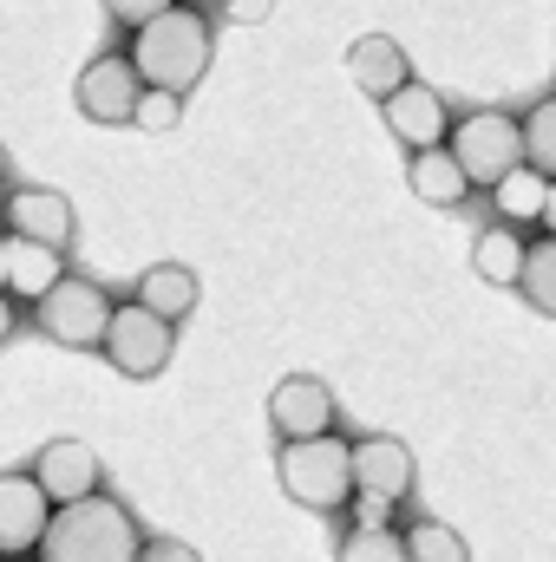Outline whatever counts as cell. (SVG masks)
<instances>
[{
	"label": "cell",
	"mask_w": 556,
	"mask_h": 562,
	"mask_svg": "<svg viewBox=\"0 0 556 562\" xmlns=\"http://www.w3.org/2000/svg\"><path fill=\"white\" fill-rule=\"evenodd\" d=\"M132 66L151 92H190L210 72V20L197 7H170L164 20H151L132 33Z\"/></svg>",
	"instance_id": "1"
},
{
	"label": "cell",
	"mask_w": 556,
	"mask_h": 562,
	"mask_svg": "<svg viewBox=\"0 0 556 562\" xmlns=\"http://www.w3.org/2000/svg\"><path fill=\"white\" fill-rule=\"evenodd\" d=\"M138 524L119 497H86V504H66L40 543V562H138Z\"/></svg>",
	"instance_id": "2"
},
{
	"label": "cell",
	"mask_w": 556,
	"mask_h": 562,
	"mask_svg": "<svg viewBox=\"0 0 556 562\" xmlns=\"http://www.w3.org/2000/svg\"><path fill=\"white\" fill-rule=\"evenodd\" d=\"M276 477L281 491L301 504V510H341L360 484H354V445H341L334 431L327 438H301V445H281L276 451Z\"/></svg>",
	"instance_id": "3"
},
{
	"label": "cell",
	"mask_w": 556,
	"mask_h": 562,
	"mask_svg": "<svg viewBox=\"0 0 556 562\" xmlns=\"http://www.w3.org/2000/svg\"><path fill=\"white\" fill-rule=\"evenodd\" d=\"M452 157H458L465 177L485 183V190H504V183L531 164V150H524V125L504 119V112H465V119L452 125Z\"/></svg>",
	"instance_id": "4"
},
{
	"label": "cell",
	"mask_w": 556,
	"mask_h": 562,
	"mask_svg": "<svg viewBox=\"0 0 556 562\" xmlns=\"http://www.w3.org/2000/svg\"><path fill=\"white\" fill-rule=\"evenodd\" d=\"M112 301H105V288L99 281H79V276H66L40 307H33V321H40V334L46 340H59V347H105V334H112Z\"/></svg>",
	"instance_id": "5"
},
{
	"label": "cell",
	"mask_w": 556,
	"mask_h": 562,
	"mask_svg": "<svg viewBox=\"0 0 556 562\" xmlns=\"http://www.w3.org/2000/svg\"><path fill=\"white\" fill-rule=\"evenodd\" d=\"M170 347H177V334H170L164 314H151V307H138V301H119L112 334H105V360H112L125 380L164 373V367H170Z\"/></svg>",
	"instance_id": "6"
},
{
	"label": "cell",
	"mask_w": 556,
	"mask_h": 562,
	"mask_svg": "<svg viewBox=\"0 0 556 562\" xmlns=\"http://www.w3.org/2000/svg\"><path fill=\"white\" fill-rule=\"evenodd\" d=\"M144 92H151V86L138 79L132 53H105V59H92V66L79 72V112H86L92 125H138Z\"/></svg>",
	"instance_id": "7"
},
{
	"label": "cell",
	"mask_w": 556,
	"mask_h": 562,
	"mask_svg": "<svg viewBox=\"0 0 556 562\" xmlns=\"http://www.w3.org/2000/svg\"><path fill=\"white\" fill-rule=\"evenodd\" d=\"M53 497L40 491V477L33 471H7L0 477V550L7 557H26V550H40L46 543V530H53Z\"/></svg>",
	"instance_id": "8"
},
{
	"label": "cell",
	"mask_w": 556,
	"mask_h": 562,
	"mask_svg": "<svg viewBox=\"0 0 556 562\" xmlns=\"http://www.w3.org/2000/svg\"><path fill=\"white\" fill-rule=\"evenodd\" d=\"M269 425H276L281 445L327 438V431H334V393H327V380H314V373H288L276 393H269Z\"/></svg>",
	"instance_id": "9"
},
{
	"label": "cell",
	"mask_w": 556,
	"mask_h": 562,
	"mask_svg": "<svg viewBox=\"0 0 556 562\" xmlns=\"http://www.w3.org/2000/svg\"><path fill=\"white\" fill-rule=\"evenodd\" d=\"M33 477H40V491H46L59 510L99 497V458H92V445H79V438H53V445H40Z\"/></svg>",
	"instance_id": "10"
},
{
	"label": "cell",
	"mask_w": 556,
	"mask_h": 562,
	"mask_svg": "<svg viewBox=\"0 0 556 562\" xmlns=\"http://www.w3.org/2000/svg\"><path fill=\"white\" fill-rule=\"evenodd\" d=\"M354 484H360V497H367L374 510L400 504V497L413 491V451H407L400 438H360V445H354Z\"/></svg>",
	"instance_id": "11"
},
{
	"label": "cell",
	"mask_w": 556,
	"mask_h": 562,
	"mask_svg": "<svg viewBox=\"0 0 556 562\" xmlns=\"http://www.w3.org/2000/svg\"><path fill=\"white\" fill-rule=\"evenodd\" d=\"M59 281H66L59 249H40V243H26V236H0V288H7L13 307H20V301L40 307Z\"/></svg>",
	"instance_id": "12"
},
{
	"label": "cell",
	"mask_w": 556,
	"mask_h": 562,
	"mask_svg": "<svg viewBox=\"0 0 556 562\" xmlns=\"http://www.w3.org/2000/svg\"><path fill=\"white\" fill-rule=\"evenodd\" d=\"M380 119H387V132H393V138L407 144V150H438V144H445V132H452V125H458V119H445V99H438V92H432V86H407V92H393V99H387V105H380Z\"/></svg>",
	"instance_id": "13"
},
{
	"label": "cell",
	"mask_w": 556,
	"mask_h": 562,
	"mask_svg": "<svg viewBox=\"0 0 556 562\" xmlns=\"http://www.w3.org/2000/svg\"><path fill=\"white\" fill-rule=\"evenodd\" d=\"M347 72H354V86L367 92V99H393V92H407L413 86V66H407V46L393 40V33H360L354 46H347Z\"/></svg>",
	"instance_id": "14"
},
{
	"label": "cell",
	"mask_w": 556,
	"mask_h": 562,
	"mask_svg": "<svg viewBox=\"0 0 556 562\" xmlns=\"http://www.w3.org/2000/svg\"><path fill=\"white\" fill-rule=\"evenodd\" d=\"M7 236H26L40 249H66L73 243V203L59 190H13L7 196Z\"/></svg>",
	"instance_id": "15"
},
{
	"label": "cell",
	"mask_w": 556,
	"mask_h": 562,
	"mask_svg": "<svg viewBox=\"0 0 556 562\" xmlns=\"http://www.w3.org/2000/svg\"><path fill=\"white\" fill-rule=\"evenodd\" d=\"M138 307H151V314H164L170 327L197 307V276L184 269V262H151L138 276Z\"/></svg>",
	"instance_id": "16"
},
{
	"label": "cell",
	"mask_w": 556,
	"mask_h": 562,
	"mask_svg": "<svg viewBox=\"0 0 556 562\" xmlns=\"http://www.w3.org/2000/svg\"><path fill=\"white\" fill-rule=\"evenodd\" d=\"M407 177H413V196L419 203H458L465 190H471V177H465V164L452 157V144H438V150H419L413 164H407Z\"/></svg>",
	"instance_id": "17"
},
{
	"label": "cell",
	"mask_w": 556,
	"mask_h": 562,
	"mask_svg": "<svg viewBox=\"0 0 556 562\" xmlns=\"http://www.w3.org/2000/svg\"><path fill=\"white\" fill-rule=\"evenodd\" d=\"M524 262H531V243H524L518 229H504V223H491V229L471 243V269L485 281H498V288H518V281H524Z\"/></svg>",
	"instance_id": "18"
},
{
	"label": "cell",
	"mask_w": 556,
	"mask_h": 562,
	"mask_svg": "<svg viewBox=\"0 0 556 562\" xmlns=\"http://www.w3.org/2000/svg\"><path fill=\"white\" fill-rule=\"evenodd\" d=\"M341 562H413V550H407V530H387V524H360V530H347V543H341Z\"/></svg>",
	"instance_id": "19"
},
{
	"label": "cell",
	"mask_w": 556,
	"mask_h": 562,
	"mask_svg": "<svg viewBox=\"0 0 556 562\" xmlns=\"http://www.w3.org/2000/svg\"><path fill=\"white\" fill-rule=\"evenodd\" d=\"M524 301L537 307V314H551L556 321V236H537L531 243V262H524Z\"/></svg>",
	"instance_id": "20"
},
{
	"label": "cell",
	"mask_w": 556,
	"mask_h": 562,
	"mask_svg": "<svg viewBox=\"0 0 556 562\" xmlns=\"http://www.w3.org/2000/svg\"><path fill=\"white\" fill-rule=\"evenodd\" d=\"M524 150H531V170H544L556 183V92L524 119Z\"/></svg>",
	"instance_id": "21"
},
{
	"label": "cell",
	"mask_w": 556,
	"mask_h": 562,
	"mask_svg": "<svg viewBox=\"0 0 556 562\" xmlns=\"http://www.w3.org/2000/svg\"><path fill=\"white\" fill-rule=\"evenodd\" d=\"M407 550H413V562H471L465 537L445 530V524H413L407 530Z\"/></svg>",
	"instance_id": "22"
},
{
	"label": "cell",
	"mask_w": 556,
	"mask_h": 562,
	"mask_svg": "<svg viewBox=\"0 0 556 562\" xmlns=\"http://www.w3.org/2000/svg\"><path fill=\"white\" fill-rule=\"evenodd\" d=\"M498 203H504V216H544V203H551V177L524 164V170L498 190Z\"/></svg>",
	"instance_id": "23"
},
{
	"label": "cell",
	"mask_w": 556,
	"mask_h": 562,
	"mask_svg": "<svg viewBox=\"0 0 556 562\" xmlns=\"http://www.w3.org/2000/svg\"><path fill=\"white\" fill-rule=\"evenodd\" d=\"M184 119V99L177 92H144V105H138V132H170Z\"/></svg>",
	"instance_id": "24"
},
{
	"label": "cell",
	"mask_w": 556,
	"mask_h": 562,
	"mask_svg": "<svg viewBox=\"0 0 556 562\" xmlns=\"http://www.w3.org/2000/svg\"><path fill=\"white\" fill-rule=\"evenodd\" d=\"M105 7H112V20H125V26L138 33V26H151V20H164L177 0H105Z\"/></svg>",
	"instance_id": "25"
},
{
	"label": "cell",
	"mask_w": 556,
	"mask_h": 562,
	"mask_svg": "<svg viewBox=\"0 0 556 562\" xmlns=\"http://www.w3.org/2000/svg\"><path fill=\"white\" fill-rule=\"evenodd\" d=\"M138 562H203L190 543H177V537H157V543H144V557Z\"/></svg>",
	"instance_id": "26"
},
{
	"label": "cell",
	"mask_w": 556,
	"mask_h": 562,
	"mask_svg": "<svg viewBox=\"0 0 556 562\" xmlns=\"http://www.w3.org/2000/svg\"><path fill=\"white\" fill-rule=\"evenodd\" d=\"M223 13H230V20H243V26H263V20L276 13V0H223Z\"/></svg>",
	"instance_id": "27"
},
{
	"label": "cell",
	"mask_w": 556,
	"mask_h": 562,
	"mask_svg": "<svg viewBox=\"0 0 556 562\" xmlns=\"http://www.w3.org/2000/svg\"><path fill=\"white\" fill-rule=\"evenodd\" d=\"M537 223H544V236H556V183H551V203H544V216H537Z\"/></svg>",
	"instance_id": "28"
}]
</instances>
